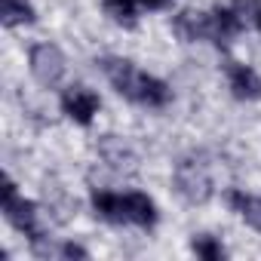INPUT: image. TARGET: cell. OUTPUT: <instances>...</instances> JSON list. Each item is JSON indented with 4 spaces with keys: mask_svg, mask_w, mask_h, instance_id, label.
Masks as SVG:
<instances>
[{
    "mask_svg": "<svg viewBox=\"0 0 261 261\" xmlns=\"http://www.w3.org/2000/svg\"><path fill=\"white\" fill-rule=\"evenodd\" d=\"M95 65L101 68V74L108 77V83L117 89V95H123L126 101H136V105H145V108H166L169 98H172V89L160 77L139 71L129 59L105 56Z\"/></svg>",
    "mask_w": 261,
    "mask_h": 261,
    "instance_id": "1",
    "label": "cell"
},
{
    "mask_svg": "<svg viewBox=\"0 0 261 261\" xmlns=\"http://www.w3.org/2000/svg\"><path fill=\"white\" fill-rule=\"evenodd\" d=\"M4 215H7V221H10L19 233H25V237L31 240V246H40L43 240H49V237H46V224H43L40 206L31 203V200H25V197L16 191V181H13V178H7V185H4Z\"/></svg>",
    "mask_w": 261,
    "mask_h": 261,
    "instance_id": "2",
    "label": "cell"
},
{
    "mask_svg": "<svg viewBox=\"0 0 261 261\" xmlns=\"http://www.w3.org/2000/svg\"><path fill=\"white\" fill-rule=\"evenodd\" d=\"M172 181H175V191L181 194L185 203L191 206H206L212 200V175L206 169V163L200 157H185L175 163V172H172Z\"/></svg>",
    "mask_w": 261,
    "mask_h": 261,
    "instance_id": "3",
    "label": "cell"
},
{
    "mask_svg": "<svg viewBox=\"0 0 261 261\" xmlns=\"http://www.w3.org/2000/svg\"><path fill=\"white\" fill-rule=\"evenodd\" d=\"M28 68H31V77L46 89H56L68 71L65 56L56 43H34L28 53Z\"/></svg>",
    "mask_w": 261,
    "mask_h": 261,
    "instance_id": "4",
    "label": "cell"
},
{
    "mask_svg": "<svg viewBox=\"0 0 261 261\" xmlns=\"http://www.w3.org/2000/svg\"><path fill=\"white\" fill-rule=\"evenodd\" d=\"M59 108H62V114H65L68 120H74L77 126H89V123L95 120L98 108H101V98H98L92 89H86V86H68V89L62 92V98H59Z\"/></svg>",
    "mask_w": 261,
    "mask_h": 261,
    "instance_id": "5",
    "label": "cell"
},
{
    "mask_svg": "<svg viewBox=\"0 0 261 261\" xmlns=\"http://www.w3.org/2000/svg\"><path fill=\"white\" fill-rule=\"evenodd\" d=\"M246 28V16L230 4V7H215L212 13H209V43H215V46H227L240 31Z\"/></svg>",
    "mask_w": 261,
    "mask_h": 261,
    "instance_id": "6",
    "label": "cell"
},
{
    "mask_svg": "<svg viewBox=\"0 0 261 261\" xmlns=\"http://www.w3.org/2000/svg\"><path fill=\"white\" fill-rule=\"evenodd\" d=\"M224 74H227V86H230L233 98H240V101H258L261 98V77L255 74V68L227 59Z\"/></svg>",
    "mask_w": 261,
    "mask_h": 261,
    "instance_id": "7",
    "label": "cell"
},
{
    "mask_svg": "<svg viewBox=\"0 0 261 261\" xmlns=\"http://www.w3.org/2000/svg\"><path fill=\"white\" fill-rule=\"evenodd\" d=\"M123 206H126V224H136L142 230H154L157 227V206L148 194L142 191H129L123 194Z\"/></svg>",
    "mask_w": 261,
    "mask_h": 261,
    "instance_id": "8",
    "label": "cell"
},
{
    "mask_svg": "<svg viewBox=\"0 0 261 261\" xmlns=\"http://www.w3.org/2000/svg\"><path fill=\"white\" fill-rule=\"evenodd\" d=\"M172 31H175L185 43L209 40V13H200V10H181V13L172 19Z\"/></svg>",
    "mask_w": 261,
    "mask_h": 261,
    "instance_id": "9",
    "label": "cell"
},
{
    "mask_svg": "<svg viewBox=\"0 0 261 261\" xmlns=\"http://www.w3.org/2000/svg\"><path fill=\"white\" fill-rule=\"evenodd\" d=\"M89 203H92V212H95L101 221H108V224H126L123 194H114V191H92Z\"/></svg>",
    "mask_w": 261,
    "mask_h": 261,
    "instance_id": "10",
    "label": "cell"
},
{
    "mask_svg": "<svg viewBox=\"0 0 261 261\" xmlns=\"http://www.w3.org/2000/svg\"><path fill=\"white\" fill-rule=\"evenodd\" d=\"M98 154L105 157V163L117 172H136V154L129 151V145H123L114 136H105L98 142Z\"/></svg>",
    "mask_w": 261,
    "mask_h": 261,
    "instance_id": "11",
    "label": "cell"
},
{
    "mask_svg": "<svg viewBox=\"0 0 261 261\" xmlns=\"http://www.w3.org/2000/svg\"><path fill=\"white\" fill-rule=\"evenodd\" d=\"M227 203H230V209H233V212H237L249 227H252V230H258V233H261V197L230 188V191H227Z\"/></svg>",
    "mask_w": 261,
    "mask_h": 261,
    "instance_id": "12",
    "label": "cell"
},
{
    "mask_svg": "<svg viewBox=\"0 0 261 261\" xmlns=\"http://www.w3.org/2000/svg\"><path fill=\"white\" fill-rule=\"evenodd\" d=\"M101 10L120 28H136L139 25V0H101Z\"/></svg>",
    "mask_w": 261,
    "mask_h": 261,
    "instance_id": "13",
    "label": "cell"
},
{
    "mask_svg": "<svg viewBox=\"0 0 261 261\" xmlns=\"http://www.w3.org/2000/svg\"><path fill=\"white\" fill-rule=\"evenodd\" d=\"M37 13L31 7V0H4V13H0V22L4 28H16V25H34Z\"/></svg>",
    "mask_w": 261,
    "mask_h": 261,
    "instance_id": "14",
    "label": "cell"
},
{
    "mask_svg": "<svg viewBox=\"0 0 261 261\" xmlns=\"http://www.w3.org/2000/svg\"><path fill=\"white\" fill-rule=\"evenodd\" d=\"M191 252H194L197 258H203V261H221V258L227 255L224 246H221L215 237H209V233L194 237V240H191Z\"/></svg>",
    "mask_w": 261,
    "mask_h": 261,
    "instance_id": "15",
    "label": "cell"
},
{
    "mask_svg": "<svg viewBox=\"0 0 261 261\" xmlns=\"http://www.w3.org/2000/svg\"><path fill=\"white\" fill-rule=\"evenodd\" d=\"M56 252H59L62 258H89V252H86L80 243H62Z\"/></svg>",
    "mask_w": 261,
    "mask_h": 261,
    "instance_id": "16",
    "label": "cell"
},
{
    "mask_svg": "<svg viewBox=\"0 0 261 261\" xmlns=\"http://www.w3.org/2000/svg\"><path fill=\"white\" fill-rule=\"evenodd\" d=\"M142 4H145L148 10H163V7L169 4V0H142Z\"/></svg>",
    "mask_w": 261,
    "mask_h": 261,
    "instance_id": "17",
    "label": "cell"
},
{
    "mask_svg": "<svg viewBox=\"0 0 261 261\" xmlns=\"http://www.w3.org/2000/svg\"><path fill=\"white\" fill-rule=\"evenodd\" d=\"M252 19H255V28H258V31H261V7H258V10H255V16H252Z\"/></svg>",
    "mask_w": 261,
    "mask_h": 261,
    "instance_id": "18",
    "label": "cell"
}]
</instances>
